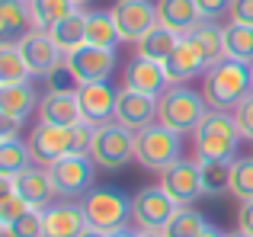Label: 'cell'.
Listing matches in <instances>:
<instances>
[{"instance_id": "33", "label": "cell", "mask_w": 253, "mask_h": 237, "mask_svg": "<svg viewBox=\"0 0 253 237\" xmlns=\"http://www.w3.org/2000/svg\"><path fill=\"white\" fill-rule=\"evenodd\" d=\"M209 225V221L202 218V212H196L192 205H183L176 208V215L167 221V228H164V237H199V231Z\"/></svg>"}, {"instance_id": "15", "label": "cell", "mask_w": 253, "mask_h": 237, "mask_svg": "<svg viewBox=\"0 0 253 237\" xmlns=\"http://www.w3.org/2000/svg\"><path fill=\"white\" fill-rule=\"evenodd\" d=\"M86 225L90 221L81 202H55L42 212L45 237H81Z\"/></svg>"}, {"instance_id": "40", "label": "cell", "mask_w": 253, "mask_h": 237, "mask_svg": "<svg viewBox=\"0 0 253 237\" xmlns=\"http://www.w3.org/2000/svg\"><path fill=\"white\" fill-rule=\"evenodd\" d=\"M199 10H202V19H218L231 10V0H196Z\"/></svg>"}, {"instance_id": "30", "label": "cell", "mask_w": 253, "mask_h": 237, "mask_svg": "<svg viewBox=\"0 0 253 237\" xmlns=\"http://www.w3.org/2000/svg\"><path fill=\"white\" fill-rule=\"evenodd\" d=\"M26 167H32V151L26 141H0V180H13Z\"/></svg>"}, {"instance_id": "41", "label": "cell", "mask_w": 253, "mask_h": 237, "mask_svg": "<svg viewBox=\"0 0 253 237\" xmlns=\"http://www.w3.org/2000/svg\"><path fill=\"white\" fill-rule=\"evenodd\" d=\"M237 231H244V234L253 237V199L241 202V208H237Z\"/></svg>"}, {"instance_id": "3", "label": "cell", "mask_w": 253, "mask_h": 237, "mask_svg": "<svg viewBox=\"0 0 253 237\" xmlns=\"http://www.w3.org/2000/svg\"><path fill=\"white\" fill-rule=\"evenodd\" d=\"M209 116V103L202 93L183 87V83H170L161 96H157V122L179 135H192Z\"/></svg>"}, {"instance_id": "35", "label": "cell", "mask_w": 253, "mask_h": 237, "mask_svg": "<svg viewBox=\"0 0 253 237\" xmlns=\"http://www.w3.org/2000/svg\"><path fill=\"white\" fill-rule=\"evenodd\" d=\"M26 212H29L26 199L16 193V189H13L10 180H3V193H0V228H3V225H13V221H19Z\"/></svg>"}, {"instance_id": "22", "label": "cell", "mask_w": 253, "mask_h": 237, "mask_svg": "<svg viewBox=\"0 0 253 237\" xmlns=\"http://www.w3.org/2000/svg\"><path fill=\"white\" fill-rule=\"evenodd\" d=\"M157 23L173 29L176 36H189L202 23V10L196 0H157Z\"/></svg>"}, {"instance_id": "32", "label": "cell", "mask_w": 253, "mask_h": 237, "mask_svg": "<svg viewBox=\"0 0 253 237\" xmlns=\"http://www.w3.org/2000/svg\"><path fill=\"white\" fill-rule=\"evenodd\" d=\"M199 167H202V193L205 196L231 193V170H234L231 160H205Z\"/></svg>"}, {"instance_id": "9", "label": "cell", "mask_w": 253, "mask_h": 237, "mask_svg": "<svg viewBox=\"0 0 253 237\" xmlns=\"http://www.w3.org/2000/svg\"><path fill=\"white\" fill-rule=\"evenodd\" d=\"M51 183H55V193L64 199H74L93 189V176H96V160L90 154H71L61 157L48 167Z\"/></svg>"}, {"instance_id": "7", "label": "cell", "mask_w": 253, "mask_h": 237, "mask_svg": "<svg viewBox=\"0 0 253 237\" xmlns=\"http://www.w3.org/2000/svg\"><path fill=\"white\" fill-rule=\"evenodd\" d=\"M90 157L96 160V167L103 170H119L135 157V131L122 128L119 122L96 125L90 144Z\"/></svg>"}, {"instance_id": "44", "label": "cell", "mask_w": 253, "mask_h": 237, "mask_svg": "<svg viewBox=\"0 0 253 237\" xmlns=\"http://www.w3.org/2000/svg\"><path fill=\"white\" fill-rule=\"evenodd\" d=\"M109 237H141V231H131V228L125 225V228H119V231H112Z\"/></svg>"}, {"instance_id": "31", "label": "cell", "mask_w": 253, "mask_h": 237, "mask_svg": "<svg viewBox=\"0 0 253 237\" xmlns=\"http://www.w3.org/2000/svg\"><path fill=\"white\" fill-rule=\"evenodd\" d=\"M224 55L234 61L253 64V26H237V23L224 26Z\"/></svg>"}, {"instance_id": "16", "label": "cell", "mask_w": 253, "mask_h": 237, "mask_svg": "<svg viewBox=\"0 0 253 237\" xmlns=\"http://www.w3.org/2000/svg\"><path fill=\"white\" fill-rule=\"evenodd\" d=\"M77 100H81V113H84L86 122L106 125V122H112V116H116L119 90H112L106 80H99V83H81V87H77Z\"/></svg>"}, {"instance_id": "49", "label": "cell", "mask_w": 253, "mask_h": 237, "mask_svg": "<svg viewBox=\"0 0 253 237\" xmlns=\"http://www.w3.org/2000/svg\"><path fill=\"white\" fill-rule=\"evenodd\" d=\"M250 71H253V64H250Z\"/></svg>"}, {"instance_id": "20", "label": "cell", "mask_w": 253, "mask_h": 237, "mask_svg": "<svg viewBox=\"0 0 253 237\" xmlns=\"http://www.w3.org/2000/svg\"><path fill=\"white\" fill-rule=\"evenodd\" d=\"M32 29L29 0H0V45H19Z\"/></svg>"}, {"instance_id": "24", "label": "cell", "mask_w": 253, "mask_h": 237, "mask_svg": "<svg viewBox=\"0 0 253 237\" xmlns=\"http://www.w3.org/2000/svg\"><path fill=\"white\" fill-rule=\"evenodd\" d=\"M186 39H192V45L202 51V58L209 61V68L215 61H221V58H228L224 55V26H218V19H202Z\"/></svg>"}, {"instance_id": "43", "label": "cell", "mask_w": 253, "mask_h": 237, "mask_svg": "<svg viewBox=\"0 0 253 237\" xmlns=\"http://www.w3.org/2000/svg\"><path fill=\"white\" fill-rule=\"evenodd\" d=\"M199 237H228V234H224V231H218L215 225H205L202 231H199Z\"/></svg>"}, {"instance_id": "28", "label": "cell", "mask_w": 253, "mask_h": 237, "mask_svg": "<svg viewBox=\"0 0 253 237\" xmlns=\"http://www.w3.org/2000/svg\"><path fill=\"white\" fill-rule=\"evenodd\" d=\"M119 42H122V36H119V26L112 19V13H86V45L116 51Z\"/></svg>"}, {"instance_id": "6", "label": "cell", "mask_w": 253, "mask_h": 237, "mask_svg": "<svg viewBox=\"0 0 253 237\" xmlns=\"http://www.w3.org/2000/svg\"><path fill=\"white\" fill-rule=\"evenodd\" d=\"M81 205H84V212H86V221H90L93 228H99V231H106V234L125 228V225H128V218H131V199H128V196H122L119 189H112V186L84 193L81 196Z\"/></svg>"}, {"instance_id": "48", "label": "cell", "mask_w": 253, "mask_h": 237, "mask_svg": "<svg viewBox=\"0 0 253 237\" xmlns=\"http://www.w3.org/2000/svg\"><path fill=\"white\" fill-rule=\"evenodd\" d=\"M74 3H77V6H84V3H93V0H74Z\"/></svg>"}, {"instance_id": "8", "label": "cell", "mask_w": 253, "mask_h": 237, "mask_svg": "<svg viewBox=\"0 0 253 237\" xmlns=\"http://www.w3.org/2000/svg\"><path fill=\"white\" fill-rule=\"evenodd\" d=\"M176 202L167 196V189L157 186H141L131 196V221L138 225V231H164L167 221L176 215Z\"/></svg>"}, {"instance_id": "39", "label": "cell", "mask_w": 253, "mask_h": 237, "mask_svg": "<svg viewBox=\"0 0 253 237\" xmlns=\"http://www.w3.org/2000/svg\"><path fill=\"white\" fill-rule=\"evenodd\" d=\"M228 16L237 26H253V0H231Z\"/></svg>"}, {"instance_id": "38", "label": "cell", "mask_w": 253, "mask_h": 237, "mask_svg": "<svg viewBox=\"0 0 253 237\" xmlns=\"http://www.w3.org/2000/svg\"><path fill=\"white\" fill-rule=\"evenodd\" d=\"M234 118H237V128H241V135L247 138V141H253V93L234 109Z\"/></svg>"}, {"instance_id": "18", "label": "cell", "mask_w": 253, "mask_h": 237, "mask_svg": "<svg viewBox=\"0 0 253 237\" xmlns=\"http://www.w3.org/2000/svg\"><path fill=\"white\" fill-rule=\"evenodd\" d=\"M39 122H48V125H77L84 122L81 113V100L77 93L71 90H48V93L39 100Z\"/></svg>"}, {"instance_id": "37", "label": "cell", "mask_w": 253, "mask_h": 237, "mask_svg": "<svg viewBox=\"0 0 253 237\" xmlns=\"http://www.w3.org/2000/svg\"><path fill=\"white\" fill-rule=\"evenodd\" d=\"M45 80H48V90H71V93H77V87H81V80H77L74 71L68 68V61H61Z\"/></svg>"}, {"instance_id": "36", "label": "cell", "mask_w": 253, "mask_h": 237, "mask_svg": "<svg viewBox=\"0 0 253 237\" xmlns=\"http://www.w3.org/2000/svg\"><path fill=\"white\" fill-rule=\"evenodd\" d=\"M3 237H45V228H42V212L29 208L19 221L13 225H3Z\"/></svg>"}, {"instance_id": "29", "label": "cell", "mask_w": 253, "mask_h": 237, "mask_svg": "<svg viewBox=\"0 0 253 237\" xmlns=\"http://www.w3.org/2000/svg\"><path fill=\"white\" fill-rule=\"evenodd\" d=\"M32 71L26 64L19 45H0V87H13V83H29Z\"/></svg>"}, {"instance_id": "46", "label": "cell", "mask_w": 253, "mask_h": 237, "mask_svg": "<svg viewBox=\"0 0 253 237\" xmlns=\"http://www.w3.org/2000/svg\"><path fill=\"white\" fill-rule=\"evenodd\" d=\"M141 237H164V231H141Z\"/></svg>"}, {"instance_id": "27", "label": "cell", "mask_w": 253, "mask_h": 237, "mask_svg": "<svg viewBox=\"0 0 253 237\" xmlns=\"http://www.w3.org/2000/svg\"><path fill=\"white\" fill-rule=\"evenodd\" d=\"M29 10H32L36 29L48 32L51 26H58L61 19H68L71 13H77L81 6H77L74 0H29Z\"/></svg>"}, {"instance_id": "14", "label": "cell", "mask_w": 253, "mask_h": 237, "mask_svg": "<svg viewBox=\"0 0 253 237\" xmlns=\"http://www.w3.org/2000/svg\"><path fill=\"white\" fill-rule=\"evenodd\" d=\"M19 51H23L26 64H29L32 77H48L58 64L64 61V51L55 45V39L42 29H32L29 36L19 42Z\"/></svg>"}, {"instance_id": "26", "label": "cell", "mask_w": 253, "mask_h": 237, "mask_svg": "<svg viewBox=\"0 0 253 237\" xmlns=\"http://www.w3.org/2000/svg\"><path fill=\"white\" fill-rule=\"evenodd\" d=\"M48 36L55 39V45L64 51V55L77 51L81 45H86V13H84V10L71 13L68 19H61L58 26H51Z\"/></svg>"}, {"instance_id": "42", "label": "cell", "mask_w": 253, "mask_h": 237, "mask_svg": "<svg viewBox=\"0 0 253 237\" xmlns=\"http://www.w3.org/2000/svg\"><path fill=\"white\" fill-rule=\"evenodd\" d=\"M19 125H23V122H13V118H0V141H16Z\"/></svg>"}, {"instance_id": "45", "label": "cell", "mask_w": 253, "mask_h": 237, "mask_svg": "<svg viewBox=\"0 0 253 237\" xmlns=\"http://www.w3.org/2000/svg\"><path fill=\"white\" fill-rule=\"evenodd\" d=\"M81 237H109V234H106V231H99V228H93V225H86Z\"/></svg>"}, {"instance_id": "25", "label": "cell", "mask_w": 253, "mask_h": 237, "mask_svg": "<svg viewBox=\"0 0 253 237\" xmlns=\"http://www.w3.org/2000/svg\"><path fill=\"white\" fill-rule=\"evenodd\" d=\"M179 39H183V36H176L173 29H167V26L157 23L154 29L148 32V36L135 42L138 58H151V61H167V58L173 55V48L179 45Z\"/></svg>"}, {"instance_id": "4", "label": "cell", "mask_w": 253, "mask_h": 237, "mask_svg": "<svg viewBox=\"0 0 253 237\" xmlns=\"http://www.w3.org/2000/svg\"><path fill=\"white\" fill-rule=\"evenodd\" d=\"M196 160H231L237 151V141H241V128H237L234 113H218V109H209V116L202 118L196 131Z\"/></svg>"}, {"instance_id": "12", "label": "cell", "mask_w": 253, "mask_h": 237, "mask_svg": "<svg viewBox=\"0 0 253 237\" xmlns=\"http://www.w3.org/2000/svg\"><path fill=\"white\" fill-rule=\"evenodd\" d=\"M112 122H119L128 131H141V128H148V125H154L157 122V96L131 90V87H122L119 90V100H116V116H112Z\"/></svg>"}, {"instance_id": "21", "label": "cell", "mask_w": 253, "mask_h": 237, "mask_svg": "<svg viewBox=\"0 0 253 237\" xmlns=\"http://www.w3.org/2000/svg\"><path fill=\"white\" fill-rule=\"evenodd\" d=\"M125 87L131 90H141V93H151V96H161L164 90L170 87V77H167V68L164 61H151V58H138L125 68Z\"/></svg>"}, {"instance_id": "5", "label": "cell", "mask_w": 253, "mask_h": 237, "mask_svg": "<svg viewBox=\"0 0 253 237\" xmlns=\"http://www.w3.org/2000/svg\"><path fill=\"white\" fill-rule=\"evenodd\" d=\"M179 157H183V135H179V131H173L161 122L135 131V160L141 163L144 170L164 173Z\"/></svg>"}, {"instance_id": "13", "label": "cell", "mask_w": 253, "mask_h": 237, "mask_svg": "<svg viewBox=\"0 0 253 237\" xmlns=\"http://www.w3.org/2000/svg\"><path fill=\"white\" fill-rule=\"evenodd\" d=\"M68 68L74 71V77L81 83H99L109 80L112 68H116V51L112 48H96V45H81L77 51L64 55Z\"/></svg>"}, {"instance_id": "47", "label": "cell", "mask_w": 253, "mask_h": 237, "mask_svg": "<svg viewBox=\"0 0 253 237\" xmlns=\"http://www.w3.org/2000/svg\"><path fill=\"white\" fill-rule=\"evenodd\" d=\"M228 237H250V234H244V231H234V234H228Z\"/></svg>"}, {"instance_id": "17", "label": "cell", "mask_w": 253, "mask_h": 237, "mask_svg": "<svg viewBox=\"0 0 253 237\" xmlns=\"http://www.w3.org/2000/svg\"><path fill=\"white\" fill-rule=\"evenodd\" d=\"M10 183H13V189L26 199V205L36 208V212H45V208L51 205V196H58L48 167H26L23 173L13 176Z\"/></svg>"}, {"instance_id": "34", "label": "cell", "mask_w": 253, "mask_h": 237, "mask_svg": "<svg viewBox=\"0 0 253 237\" xmlns=\"http://www.w3.org/2000/svg\"><path fill=\"white\" fill-rule=\"evenodd\" d=\"M231 196L237 202L253 199V157H237L231 170Z\"/></svg>"}, {"instance_id": "23", "label": "cell", "mask_w": 253, "mask_h": 237, "mask_svg": "<svg viewBox=\"0 0 253 237\" xmlns=\"http://www.w3.org/2000/svg\"><path fill=\"white\" fill-rule=\"evenodd\" d=\"M39 109V96L29 83H13V87H0V118H13V122H26V116Z\"/></svg>"}, {"instance_id": "19", "label": "cell", "mask_w": 253, "mask_h": 237, "mask_svg": "<svg viewBox=\"0 0 253 237\" xmlns=\"http://www.w3.org/2000/svg\"><path fill=\"white\" fill-rule=\"evenodd\" d=\"M164 68H167V77L170 83H186V80H196V77H202L205 71H209V61L202 58V51L192 45V39H179V45L173 48V55L164 61Z\"/></svg>"}, {"instance_id": "1", "label": "cell", "mask_w": 253, "mask_h": 237, "mask_svg": "<svg viewBox=\"0 0 253 237\" xmlns=\"http://www.w3.org/2000/svg\"><path fill=\"white\" fill-rule=\"evenodd\" d=\"M93 131L96 125L93 122H77V125H48V122H39L36 128L29 131L26 144L32 151V160L42 163V167H51L55 160L71 154H90V144H93Z\"/></svg>"}, {"instance_id": "11", "label": "cell", "mask_w": 253, "mask_h": 237, "mask_svg": "<svg viewBox=\"0 0 253 237\" xmlns=\"http://www.w3.org/2000/svg\"><path fill=\"white\" fill-rule=\"evenodd\" d=\"M109 13L119 26L122 42H138L157 26V3L151 0H116Z\"/></svg>"}, {"instance_id": "10", "label": "cell", "mask_w": 253, "mask_h": 237, "mask_svg": "<svg viewBox=\"0 0 253 237\" xmlns=\"http://www.w3.org/2000/svg\"><path fill=\"white\" fill-rule=\"evenodd\" d=\"M161 186L167 189V196L179 208L199 202L205 196L202 193V167H199V160H183V157H179L176 163H170V167L161 173Z\"/></svg>"}, {"instance_id": "2", "label": "cell", "mask_w": 253, "mask_h": 237, "mask_svg": "<svg viewBox=\"0 0 253 237\" xmlns=\"http://www.w3.org/2000/svg\"><path fill=\"white\" fill-rule=\"evenodd\" d=\"M250 93H253V71L247 61L221 58L202 74V96L209 103V109L234 113Z\"/></svg>"}]
</instances>
